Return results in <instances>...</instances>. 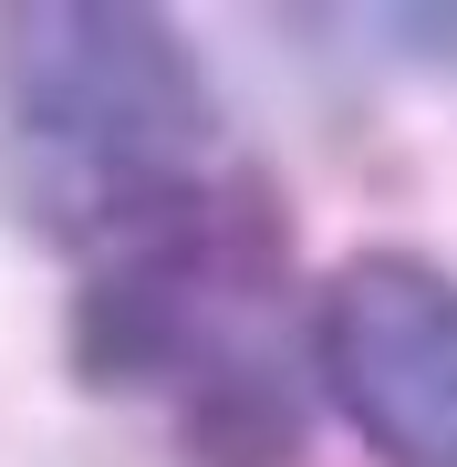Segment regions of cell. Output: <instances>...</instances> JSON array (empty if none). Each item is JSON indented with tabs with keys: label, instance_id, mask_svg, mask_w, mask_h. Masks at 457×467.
Returning <instances> with one entry per match:
<instances>
[{
	"label": "cell",
	"instance_id": "2",
	"mask_svg": "<svg viewBox=\"0 0 457 467\" xmlns=\"http://www.w3.org/2000/svg\"><path fill=\"white\" fill-rule=\"evenodd\" d=\"M312 364L385 467H457V281L416 250H354L312 301Z\"/></svg>",
	"mask_w": 457,
	"mask_h": 467
},
{
	"label": "cell",
	"instance_id": "3",
	"mask_svg": "<svg viewBox=\"0 0 457 467\" xmlns=\"http://www.w3.org/2000/svg\"><path fill=\"white\" fill-rule=\"evenodd\" d=\"M187 467H302V405L281 374L260 364H208L187 384V426H177Z\"/></svg>",
	"mask_w": 457,
	"mask_h": 467
},
{
	"label": "cell",
	"instance_id": "1",
	"mask_svg": "<svg viewBox=\"0 0 457 467\" xmlns=\"http://www.w3.org/2000/svg\"><path fill=\"white\" fill-rule=\"evenodd\" d=\"M0 94L21 146L42 156L52 218L73 239H104L115 218L198 177V146L219 135L208 73L177 21L136 0H32L0 21Z\"/></svg>",
	"mask_w": 457,
	"mask_h": 467
}]
</instances>
